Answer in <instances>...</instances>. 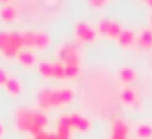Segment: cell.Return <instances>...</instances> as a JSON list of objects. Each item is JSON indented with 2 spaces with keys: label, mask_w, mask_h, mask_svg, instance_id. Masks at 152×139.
Wrapping results in <instances>:
<instances>
[{
  "label": "cell",
  "mask_w": 152,
  "mask_h": 139,
  "mask_svg": "<svg viewBox=\"0 0 152 139\" xmlns=\"http://www.w3.org/2000/svg\"><path fill=\"white\" fill-rule=\"evenodd\" d=\"M14 122L18 126V129L27 132L31 135H37V133L45 132L46 124H48V118L42 110L39 108H27V106H19L14 114Z\"/></svg>",
  "instance_id": "obj_1"
},
{
  "label": "cell",
  "mask_w": 152,
  "mask_h": 139,
  "mask_svg": "<svg viewBox=\"0 0 152 139\" xmlns=\"http://www.w3.org/2000/svg\"><path fill=\"white\" fill-rule=\"evenodd\" d=\"M23 50V39L18 31L4 29L0 31V52L6 58H18V54Z\"/></svg>",
  "instance_id": "obj_2"
},
{
  "label": "cell",
  "mask_w": 152,
  "mask_h": 139,
  "mask_svg": "<svg viewBox=\"0 0 152 139\" xmlns=\"http://www.w3.org/2000/svg\"><path fill=\"white\" fill-rule=\"evenodd\" d=\"M23 39V49H39L45 50L46 46H50V37L46 31H25L21 33Z\"/></svg>",
  "instance_id": "obj_3"
},
{
  "label": "cell",
  "mask_w": 152,
  "mask_h": 139,
  "mask_svg": "<svg viewBox=\"0 0 152 139\" xmlns=\"http://www.w3.org/2000/svg\"><path fill=\"white\" fill-rule=\"evenodd\" d=\"M58 62L62 64H79V46L77 43H64L58 50Z\"/></svg>",
  "instance_id": "obj_4"
},
{
  "label": "cell",
  "mask_w": 152,
  "mask_h": 139,
  "mask_svg": "<svg viewBox=\"0 0 152 139\" xmlns=\"http://www.w3.org/2000/svg\"><path fill=\"white\" fill-rule=\"evenodd\" d=\"M75 97V91L69 87H60V89H50V101L52 106H64L69 104Z\"/></svg>",
  "instance_id": "obj_5"
},
{
  "label": "cell",
  "mask_w": 152,
  "mask_h": 139,
  "mask_svg": "<svg viewBox=\"0 0 152 139\" xmlns=\"http://www.w3.org/2000/svg\"><path fill=\"white\" fill-rule=\"evenodd\" d=\"M75 37H77L79 43H93L94 37H96V29L87 21H79L75 25Z\"/></svg>",
  "instance_id": "obj_6"
},
{
  "label": "cell",
  "mask_w": 152,
  "mask_h": 139,
  "mask_svg": "<svg viewBox=\"0 0 152 139\" xmlns=\"http://www.w3.org/2000/svg\"><path fill=\"white\" fill-rule=\"evenodd\" d=\"M67 120H69L71 129H81V132L91 129V120H89V118H85V116H81V114H77V112L67 114Z\"/></svg>",
  "instance_id": "obj_7"
},
{
  "label": "cell",
  "mask_w": 152,
  "mask_h": 139,
  "mask_svg": "<svg viewBox=\"0 0 152 139\" xmlns=\"http://www.w3.org/2000/svg\"><path fill=\"white\" fill-rule=\"evenodd\" d=\"M135 45L139 46L141 50H150L152 49V29H142L141 33L137 35V41H135Z\"/></svg>",
  "instance_id": "obj_8"
},
{
  "label": "cell",
  "mask_w": 152,
  "mask_h": 139,
  "mask_svg": "<svg viewBox=\"0 0 152 139\" xmlns=\"http://www.w3.org/2000/svg\"><path fill=\"white\" fill-rule=\"evenodd\" d=\"M56 137L58 139H71V126L67 116H62L58 120V129H56Z\"/></svg>",
  "instance_id": "obj_9"
},
{
  "label": "cell",
  "mask_w": 152,
  "mask_h": 139,
  "mask_svg": "<svg viewBox=\"0 0 152 139\" xmlns=\"http://www.w3.org/2000/svg\"><path fill=\"white\" fill-rule=\"evenodd\" d=\"M135 41H137V37H135V31H131V29H123L121 33H119V37H118V43H119L121 49H129V46H133Z\"/></svg>",
  "instance_id": "obj_10"
},
{
  "label": "cell",
  "mask_w": 152,
  "mask_h": 139,
  "mask_svg": "<svg viewBox=\"0 0 152 139\" xmlns=\"http://www.w3.org/2000/svg\"><path fill=\"white\" fill-rule=\"evenodd\" d=\"M119 99H121L123 104H137L139 102V93L131 87H125V89L119 91Z\"/></svg>",
  "instance_id": "obj_11"
},
{
  "label": "cell",
  "mask_w": 152,
  "mask_h": 139,
  "mask_svg": "<svg viewBox=\"0 0 152 139\" xmlns=\"http://www.w3.org/2000/svg\"><path fill=\"white\" fill-rule=\"evenodd\" d=\"M0 19L2 21H15L18 19V8L14 4H4L0 8Z\"/></svg>",
  "instance_id": "obj_12"
},
{
  "label": "cell",
  "mask_w": 152,
  "mask_h": 139,
  "mask_svg": "<svg viewBox=\"0 0 152 139\" xmlns=\"http://www.w3.org/2000/svg\"><path fill=\"white\" fill-rule=\"evenodd\" d=\"M18 60L21 62L23 66H27V68H29V66H35V62H37V56H35V52H33V50L23 49L21 52L18 54Z\"/></svg>",
  "instance_id": "obj_13"
},
{
  "label": "cell",
  "mask_w": 152,
  "mask_h": 139,
  "mask_svg": "<svg viewBox=\"0 0 152 139\" xmlns=\"http://www.w3.org/2000/svg\"><path fill=\"white\" fill-rule=\"evenodd\" d=\"M4 87H6V91H8V93L12 95V97H15V95H19V93H21V89H23L21 81H19L18 77H12V75H10V79L6 81V85H4Z\"/></svg>",
  "instance_id": "obj_14"
},
{
  "label": "cell",
  "mask_w": 152,
  "mask_h": 139,
  "mask_svg": "<svg viewBox=\"0 0 152 139\" xmlns=\"http://www.w3.org/2000/svg\"><path fill=\"white\" fill-rule=\"evenodd\" d=\"M112 133H114V135H127V133H129V126H127V122L121 120V118L114 120V122H112Z\"/></svg>",
  "instance_id": "obj_15"
},
{
  "label": "cell",
  "mask_w": 152,
  "mask_h": 139,
  "mask_svg": "<svg viewBox=\"0 0 152 139\" xmlns=\"http://www.w3.org/2000/svg\"><path fill=\"white\" fill-rule=\"evenodd\" d=\"M135 133H137L139 139H152V126L146 124V122H142V124L137 126V129H135Z\"/></svg>",
  "instance_id": "obj_16"
},
{
  "label": "cell",
  "mask_w": 152,
  "mask_h": 139,
  "mask_svg": "<svg viewBox=\"0 0 152 139\" xmlns=\"http://www.w3.org/2000/svg\"><path fill=\"white\" fill-rule=\"evenodd\" d=\"M119 79H121L123 83H133L135 79H137V71H135L133 68H121L118 71Z\"/></svg>",
  "instance_id": "obj_17"
},
{
  "label": "cell",
  "mask_w": 152,
  "mask_h": 139,
  "mask_svg": "<svg viewBox=\"0 0 152 139\" xmlns=\"http://www.w3.org/2000/svg\"><path fill=\"white\" fill-rule=\"evenodd\" d=\"M52 77L66 79V66L62 62H52Z\"/></svg>",
  "instance_id": "obj_18"
},
{
  "label": "cell",
  "mask_w": 152,
  "mask_h": 139,
  "mask_svg": "<svg viewBox=\"0 0 152 139\" xmlns=\"http://www.w3.org/2000/svg\"><path fill=\"white\" fill-rule=\"evenodd\" d=\"M64 66H66V79H73L79 75V70H81L79 64H64Z\"/></svg>",
  "instance_id": "obj_19"
},
{
  "label": "cell",
  "mask_w": 152,
  "mask_h": 139,
  "mask_svg": "<svg viewBox=\"0 0 152 139\" xmlns=\"http://www.w3.org/2000/svg\"><path fill=\"white\" fill-rule=\"evenodd\" d=\"M39 71H41L42 77H52V62L42 60L41 64H39Z\"/></svg>",
  "instance_id": "obj_20"
},
{
  "label": "cell",
  "mask_w": 152,
  "mask_h": 139,
  "mask_svg": "<svg viewBox=\"0 0 152 139\" xmlns=\"http://www.w3.org/2000/svg\"><path fill=\"white\" fill-rule=\"evenodd\" d=\"M110 25H112V19H100V21H98L96 31H98V33H102V35H108V33H110Z\"/></svg>",
  "instance_id": "obj_21"
},
{
  "label": "cell",
  "mask_w": 152,
  "mask_h": 139,
  "mask_svg": "<svg viewBox=\"0 0 152 139\" xmlns=\"http://www.w3.org/2000/svg\"><path fill=\"white\" fill-rule=\"evenodd\" d=\"M121 31H123V27L119 25L118 21H114V19H112V25H110V33H108V37H114V39H118Z\"/></svg>",
  "instance_id": "obj_22"
},
{
  "label": "cell",
  "mask_w": 152,
  "mask_h": 139,
  "mask_svg": "<svg viewBox=\"0 0 152 139\" xmlns=\"http://www.w3.org/2000/svg\"><path fill=\"white\" fill-rule=\"evenodd\" d=\"M33 139H58L56 137V133H48V132H41V133H37Z\"/></svg>",
  "instance_id": "obj_23"
},
{
  "label": "cell",
  "mask_w": 152,
  "mask_h": 139,
  "mask_svg": "<svg viewBox=\"0 0 152 139\" xmlns=\"http://www.w3.org/2000/svg\"><path fill=\"white\" fill-rule=\"evenodd\" d=\"M8 79H10V75H8V71L6 70H4V68H0V85H6V81H8Z\"/></svg>",
  "instance_id": "obj_24"
},
{
  "label": "cell",
  "mask_w": 152,
  "mask_h": 139,
  "mask_svg": "<svg viewBox=\"0 0 152 139\" xmlns=\"http://www.w3.org/2000/svg\"><path fill=\"white\" fill-rule=\"evenodd\" d=\"M108 2H110V0H89V4L93 8H102L104 4H108Z\"/></svg>",
  "instance_id": "obj_25"
},
{
  "label": "cell",
  "mask_w": 152,
  "mask_h": 139,
  "mask_svg": "<svg viewBox=\"0 0 152 139\" xmlns=\"http://www.w3.org/2000/svg\"><path fill=\"white\" fill-rule=\"evenodd\" d=\"M110 139H127V135H114V133H112Z\"/></svg>",
  "instance_id": "obj_26"
},
{
  "label": "cell",
  "mask_w": 152,
  "mask_h": 139,
  "mask_svg": "<svg viewBox=\"0 0 152 139\" xmlns=\"http://www.w3.org/2000/svg\"><path fill=\"white\" fill-rule=\"evenodd\" d=\"M2 135H4V124L0 122V137H2Z\"/></svg>",
  "instance_id": "obj_27"
},
{
  "label": "cell",
  "mask_w": 152,
  "mask_h": 139,
  "mask_svg": "<svg viewBox=\"0 0 152 139\" xmlns=\"http://www.w3.org/2000/svg\"><path fill=\"white\" fill-rule=\"evenodd\" d=\"M0 2H2V6H4V4H12L14 0H0Z\"/></svg>",
  "instance_id": "obj_28"
},
{
  "label": "cell",
  "mask_w": 152,
  "mask_h": 139,
  "mask_svg": "<svg viewBox=\"0 0 152 139\" xmlns=\"http://www.w3.org/2000/svg\"><path fill=\"white\" fill-rule=\"evenodd\" d=\"M148 19H150V29H152V14H150V18H148Z\"/></svg>",
  "instance_id": "obj_29"
},
{
  "label": "cell",
  "mask_w": 152,
  "mask_h": 139,
  "mask_svg": "<svg viewBox=\"0 0 152 139\" xmlns=\"http://www.w3.org/2000/svg\"><path fill=\"white\" fill-rule=\"evenodd\" d=\"M146 4H148V6H150V8H152V0H148V2H146Z\"/></svg>",
  "instance_id": "obj_30"
},
{
  "label": "cell",
  "mask_w": 152,
  "mask_h": 139,
  "mask_svg": "<svg viewBox=\"0 0 152 139\" xmlns=\"http://www.w3.org/2000/svg\"><path fill=\"white\" fill-rule=\"evenodd\" d=\"M142 2H148V0H142Z\"/></svg>",
  "instance_id": "obj_31"
}]
</instances>
